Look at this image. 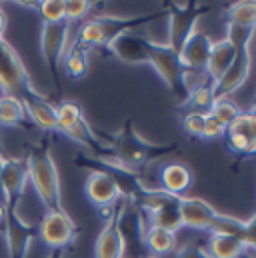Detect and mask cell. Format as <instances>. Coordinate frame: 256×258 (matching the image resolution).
Instances as JSON below:
<instances>
[{
	"mask_svg": "<svg viewBox=\"0 0 256 258\" xmlns=\"http://www.w3.org/2000/svg\"><path fill=\"white\" fill-rule=\"evenodd\" d=\"M254 112H256V106H254Z\"/></svg>",
	"mask_w": 256,
	"mask_h": 258,
	"instance_id": "45",
	"label": "cell"
},
{
	"mask_svg": "<svg viewBox=\"0 0 256 258\" xmlns=\"http://www.w3.org/2000/svg\"><path fill=\"white\" fill-rule=\"evenodd\" d=\"M178 200H180V196L176 200L148 212V226H158V228H164V230L176 234L182 228V216H180Z\"/></svg>",
	"mask_w": 256,
	"mask_h": 258,
	"instance_id": "22",
	"label": "cell"
},
{
	"mask_svg": "<svg viewBox=\"0 0 256 258\" xmlns=\"http://www.w3.org/2000/svg\"><path fill=\"white\" fill-rule=\"evenodd\" d=\"M84 192L86 198L98 208H108L114 206L118 200H122L116 180L102 170H90L84 184Z\"/></svg>",
	"mask_w": 256,
	"mask_h": 258,
	"instance_id": "15",
	"label": "cell"
},
{
	"mask_svg": "<svg viewBox=\"0 0 256 258\" xmlns=\"http://www.w3.org/2000/svg\"><path fill=\"white\" fill-rule=\"evenodd\" d=\"M38 12L42 16V22H60V20H66L64 0H42V2H38Z\"/></svg>",
	"mask_w": 256,
	"mask_h": 258,
	"instance_id": "32",
	"label": "cell"
},
{
	"mask_svg": "<svg viewBox=\"0 0 256 258\" xmlns=\"http://www.w3.org/2000/svg\"><path fill=\"white\" fill-rule=\"evenodd\" d=\"M214 98H216L214 82H208V84H202V86L194 88L190 94H188V98H186V102H184V104H186L190 110L204 112V114H206V112L210 110V106H212Z\"/></svg>",
	"mask_w": 256,
	"mask_h": 258,
	"instance_id": "27",
	"label": "cell"
},
{
	"mask_svg": "<svg viewBox=\"0 0 256 258\" xmlns=\"http://www.w3.org/2000/svg\"><path fill=\"white\" fill-rule=\"evenodd\" d=\"M240 258H252V256H250L248 252H244V254H242V256H240Z\"/></svg>",
	"mask_w": 256,
	"mask_h": 258,
	"instance_id": "42",
	"label": "cell"
},
{
	"mask_svg": "<svg viewBox=\"0 0 256 258\" xmlns=\"http://www.w3.org/2000/svg\"><path fill=\"white\" fill-rule=\"evenodd\" d=\"M242 242L246 250L256 252V214L250 220H244V232H242Z\"/></svg>",
	"mask_w": 256,
	"mask_h": 258,
	"instance_id": "36",
	"label": "cell"
},
{
	"mask_svg": "<svg viewBox=\"0 0 256 258\" xmlns=\"http://www.w3.org/2000/svg\"><path fill=\"white\" fill-rule=\"evenodd\" d=\"M56 116H58V132H64L66 128H70L74 122H78L84 116V112H82L78 102L64 100L56 106Z\"/></svg>",
	"mask_w": 256,
	"mask_h": 258,
	"instance_id": "31",
	"label": "cell"
},
{
	"mask_svg": "<svg viewBox=\"0 0 256 258\" xmlns=\"http://www.w3.org/2000/svg\"><path fill=\"white\" fill-rule=\"evenodd\" d=\"M226 24H238V26H256L254 10H252V2L242 0V2H234L228 6L226 10Z\"/></svg>",
	"mask_w": 256,
	"mask_h": 258,
	"instance_id": "29",
	"label": "cell"
},
{
	"mask_svg": "<svg viewBox=\"0 0 256 258\" xmlns=\"http://www.w3.org/2000/svg\"><path fill=\"white\" fill-rule=\"evenodd\" d=\"M0 92L8 96H16L20 102L30 94L38 92L30 80V74L20 54L4 38L0 40Z\"/></svg>",
	"mask_w": 256,
	"mask_h": 258,
	"instance_id": "5",
	"label": "cell"
},
{
	"mask_svg": "<svg viewBox=\"0 0 256 258\" xmlns=\"http://www.w3.org/2000/svg\"><path fill=\"white\" fill-rule=\"evenodd\" d=\"M176 258H210V256H208V252H206V248L202 244H188V246H184L178 252Z\"/></svg>",
	"mask_w": 256,
	"mask_h": 258,
	"instance_id": "37",
	"label": "cell"
},
{
	"mask_svg": "<svg viewBox=\"0 0 256 258\" xmlns=\"http://www.w3.org/2000/svg\"><path fill=\"white\" fill-rule=\"evenodd\" d=\"M38 236V226L28 224L20 214L18 208L6 206L4 218V240L8 258H26L30 242Z\"/></svg>",
	"mask_w": 256,
	"mask_h": 258,
	"instance_id": "9",
	"label": "cell"
},
{
	"mask_svg": "<svg viewBox=\"0 0 256 258\" xmlns=\"http://www.w3.org/2000/svg\"><path fill=\"white\" fill-rule=\"evenodd\" d=\"M4 218H6V204L0 200V226H4Z\"/></svg>",
	"mask_w": 256,
	"mask_h": 258,
	"instance_id": "39",
	"label": "cell"
},
{
	"mask_svg": "<svg viewBox=\"0 0 256 258\" xmlns=\"http://www.w3.org/2000/svg\"><path fill=\"white\" fill-rule=\"evenodd\" d=\"M126 200H118L112 206V214L108 216L104 228L100 230L96 244H94V258H122L124 256V236L120 230V222H122V214L126 210Z\"/></svg>",
	"mask_w": 256,
	"mask_h": 258,
	"instance_id": "10",
	"label": "cell"
},
{
	"mask_svg": "<svg viewBox=\"0 0 256 258\" xmlns=\"http://www.w3.org/2000/svg\"><path fill=\"white\" fill-rule=\"evenodd\" d=\"M26 172L28 180L32 182L34 190L38 194L40 202L46 210H58L62 208V190H60V176L56 162L50 152L48 138H42L28 146L26 152Z\"/></svg>",
	"mask_w": 256,
	"mask_h": 258,
	"instance_id": "2",
	"label": "cell"
},
{
	"mask_svg": "<svg viewBox=\"0 0 256 258\" xmlns=\"http://www.w3.org/2000/svg\"><path fill=\"white\" fill-rule=\"evenodd\" d=\"M226 134V126L222 122H218L214 116H210L206 112L204 116V130H202V138L206 140H214V138H222Z\"/></svg>",
	"mask_w": 256,
	"mask_h": 258,
	"instance_id": "35",
	"label": "cell"
},
{
	"mask_svg": "<svg viewBox=\"0 0 256 258\" xmlns=\"http://www.w3.org/2000/svg\"><path fill=\"white\" fill-rule=\"evenodd\" d=\"M70 34V22H42L40 26V54L54 84L58 86V66L66 54V42Z\"/></svg>",
	"mask_w": 256,
	"mask_h": 258,
	"instance_id": "8",
	"label": "cell"
},
{
	"mask_svg": "<svg viewBox=\"0 0 256 258\" xmlns=\"http://www.w3.org/2000/svg\"><path fill=\"white\" fill-rule=\"evenodd\" d=\"M106 144L110 146V156L114 158L118 164H122L124 168L138 172L142 168H148L152 162L172 154L178 150V142L172 144H152L148 140H144L132 126V122L128 120L120 132H116L114 136H110L106 140Z\"/></svg>",
	"mask_w": 256,
	"mask_h": 258,
	"instance_id": "1",
	"label": "cell"
},
{
	"mask_svg": "<svg viewBox=\"0 0 256 258\" xmlns=\"http://www.w3.org/2000/svg\"><path fill=\"white\" fill-rule=\"evenodd\" d=\"M232 60H234V48L230 46V42H228L226 38L212 42L210 60H208V68H206L208 78H210L212 82H216V80L228 70V66H230Z\"/></svg>",
	"mask_w": 256,
	"mask_h": 258,
	"instance_id": "21",
	"label": "cell"
},
{
	"mask_svg": "<svg viewBox=\"0 0 256 258\" xmlns=\"http://www.w3.org/2000/svg\"><path fill=\"white\" fill-rule=\"evenodd\" d=\"M28 182V172H26V160L24 158H2V168H0V186L4 204L18 208L20 198L24 196Z\"/></svg>",
	"mask_w": 256,
	"mask_h": 258,
	"instance_id": "12",
	"label": "cell"
},
{
	"mask_svg": "<svg viewBox=\"0 0 256 258\" xmlns=\"http://www.w3.org/2000/svg\"><path fill=\"white\" fill-rule=\"evenodd\" d=\"M64 70H66V76L72 78V80H80L86 76L88 72V48L80 46V44H72L62 58Z\"/></svg>",
	"mask_w": 256,
	"mask_h": 258,
	"instance_id": "24",
	"label": "cell"
},
{
	"mask_svg": "<svg viewBox=\"0 0 256 258\" xmlns=\"http://www.w3.org/2000/svg\"><path fill=\"white\" fill-rule=\"evenodd\" d=\"M256 38V26H238V24H226V40L234 50L252 46Z\"/></svg>",
	"mask_w": 256,
	"mask_h": 258,
	"instance_id": "30",
	"label": "cell"
},
{
	"mask_svg": "<svg viewBox=\"0 0 256 258\" xmlns=\"http://www.w3.org/2000/svg\"><path fill=\"white\" fill-rule=\"evenodd\" d=\"M108 50L126 64H146L148 62V38L134 32H124L110 42Z\"/></svg>",
	"mask_w": 256,
	"mask_h": 258,
	"instance_id": "17",
	"label": "cell"
},
{
	"mask_svg": "<svg viewBox=\"0 0 256 258\" xmlns=\"http://www.w3.org/2000/svg\"><path fill=\"white\" fill-rule=\"evenodd\" d=\"M146 64H150L158 72V76L164 80L170 92L180 100V104L186 102L188 98L186 70L180 62V56L166 42H156L148 38V62Z\"/></svg>",
	"mask_w": 256,
	"mask_h": 258,
	"instance_id": "4",
	"label": "cell"
},
{
	"mask_svg": "<svg viewBox=\"0 0 256 258\" xmlns=\"http://www.w3.org/2000/svg\"><path fill=\"white\" fill-rule=\"evenodd\" d=\"M146 258H158V256H152V254H150V256H146Z\"/></svg>",
	"mask_w": 256,
	"mask_h": 258,
	"instance_id": "44",
	"label": "cell"
},
{
	"mask_svg": "<svg viewBox=\"0 0 256 258\" xmlns=\"http://www.w3.org/2000/svg\"><path fill=\"white\" fill-rule=\"evenodd\" d=\"M38 236L46 246H50V250H64L76 242L78 226L64 208L46 210L38 224Z\"/></svg>",
	"mask_w": 256,
	"mask_h": 258,
	"instance_id": "7",
	"label": "cell"
},
{
	"mask_svg": "<svg viewBox=\"0 0 256 258\" xmlns=\"http://www.w3.org/2000/svg\"><path fill=\"white\" fill-rule=\"evenodd\" d=\"M210 258H240L246 252V246L240 238L236 236H226V234H210L208 238V248Z\"/></svg>",
	"mask_w": 256,
	"mask_h": 258,
	"instance_id": "23",
	"label": "cell"
},
{
	"mask_svg": "<svg viewBox=\"0 0 256 258\" xmlns=\"http://www.w3.org/2000/svg\"><path fill=\"white\" fill-rule=\"evenodd\" d=\"M178 208L182 216V226L192 230H208L214 216L218 214L206 200L194 196H180Z\"/></svg>",
	"mask_w": 256,
	"mask_h": 258,
	"instance_id": "16",
	"label": "cell"
},
{
	"mask_svg": "<svg viewBox=\"0 0 256 258\" xmlns=\"http://www.w3.org/2000/svg\"><path fill=\"white\" fill-rule=\"evenodd\" d=\"M164 12L166 10H160V12H154V14H146V16L144 14H138V16H110V14L94 16V18L86 20L80 26L76 44H80L84 48H90V46L108 48L110 42L116 40L120 34L134 32L138 26L160 18Z\"/></svg>",
	"mask_w": 256,
	"mask_h": 258,
	"instance_id": "3",
	"label": "cell"
},
{
	"mask_svg": "<svg viewBox=\"0 0 256 258\" xmlns=\"http://www.w3.org/2000/svg\"><path fill=\"white\" fill-rule=\"evenodd\" d=\"M210 234H226V236H236L242 240V232H244V220H238L234 216H228V214H216L210 228H208Z\"/></svg>",
	"mask_w": 256,
	"mask_h": 258,
	"instance_id": "28",
	"label": "cell"
},
{
	"mask_svg": "<svg viewBox=\"0 0 256 258\" xmlns=\"http://www.w3.org/2000/svg\"><path fill=\"white\" fill-rule=\"evenodd\" d=\"M142 242L148 246L152 256L162 258L176 248V234L164 228H158V226H146L142 232Z\"/></svg>",
	"mask_w": 256,
	"mask_h": 258,
	"instance_id": "20",
	"label": "cell"
},
{
	"mask_svg": "<svg viewBox=\"0 0 256 258\" xmlns=\"http://www.w3.org/2000/svg\"><path fill=\"white\" fill-rule=\"evenodd\" d=\"M0 138H2V130H0ZM2 158H4V156H2V152H0V168H2ZM0 200L4 202V196H2V186H0Z\"/></svg>",
	"mask_w": 256,
	"mask_h": 258,
	"instance_id": "41",
	"label": "cell"
},
{
	"mask_svg": "<svg viewBox=\"0 0 256 258\" xmlns=\"http://www.w3.org/2000/svg\"><path fill=\"white\" fill-rule=\"evenodd\" d=\"M226 144L228 148L240 156L250 158L256 156V112L254 110H242L236 120L226 128Z\"/></svg>",
	"mask_w": 256,
	"mask_h": 258,
	"instance_id": "11",
	"label": "cell"
},
{
	"mask_svg": "<svg viewBox=\"0 0 256 258\" xmlns=\"http://www.w3.org/2000/svg\"><path fill=\"white\" fill-rule=\"evenodd\" d=\"M22 106L26 110V116L42 130L46 132H56L58 130V116H56V106L46 100L40 92L30 94L28 98L22 100Z\"/></svg>",
	"mask_w": 256,
	"mask_h": 258,
	"instance_id": "18",
	"label": "cell"
},
{
	"mask_svg": "<svg viewBox=\"0 0 256 258\" xmlns=\"http://www.w3.org/2000/svg\"><path fill=\"white\" fill-rule=\"evenodd\" d=\"M160 184H162V190H166V192L174 194V196H184V192L192 184L190 168L180 162L166 164L160 170Z\"/></svg>",
	"mask_w": 256,
	"mask_h": 258,
	"instance_id": "19",
	"label": "cell"
},
{
	"mask_svg": "<svg viewBox=\"0 0 256 258\" xmlns=\"http://www.w3.org/2000/svg\"><path fill=\"white\" fill-rule=\"evenodd\" d=\"M212 38L200 30H194L188 40L184 42V46L180 48L178 56L180 62L184 66L186 72H194V74H208V60H210V50H212Z\"/></svg>",
	"mask_w": 256,
	"mask_h": 258,
	"instance_id": "13",
	"label": "cell"
},
{
	"mask_svg": "<svg viewBox=\"0 0 256 258\" xmlns=\"http://www.w3.org/2000/svg\"><path fill=\"white\" fill-rule=\"evenodd\" d=\"M92 2L88 0H64V12H66V20H82L86 18V14L92 10Z\"/></svg>",
	"mask_w": 256,
	"mask_h": 258,
	"instance_id": "33",
	"label": "cell"
},
{
	"mask_svg": "<svg viewBox=\"0 0 256 258\" xmlns=\"http://www.w3.org/2000/svg\"><path fill=\"white\" fill-rule=\"evenodd\" d=\"M6 26H8V18H6L4 10L0 8V40H2V38H4V34H6Z\"/></svg>",
	"mask_w": 256,
	"mask_h": 258,
	"instance_id": "38",
	"label": "cell"
},
{
	"mask_svg": "<svg viewBox=\"0 0 256 258\" xmlns=\"http://www.w3.org/2000/svg\"><path fill=\"white\" fill-rule=\"evenodd\" d=\"M252 10H254V18H256V2H252Z\"/></svg>",
	"mask_w": 256,
	"mask_h": 258,
	"instance_id": "43",
	"label": "cell"
},
{
	"mask_svg": "<svg viewBox=\"0 0 256 258\" xmlns=\"http://www.w3.org/2000/svg\"><path fill=\"white\" fill-rule=\"evenodd\" d=\"M250 62H252L250 46H244V48L234 50V60L230 62L228 70L214 82L216 96H230V94H234L246 82L248 70H250Z\"/></svg>",
	"mask_w": 256,
	"mask_h": 258,
	"instance_id": "14",
	"label": "cell"
},
{
	"mask_svg": "<svg viewBox=\"0 0 256 258\" xmlns=\"http://www.w3.org/2000/svg\"><path fill=\"white\" fill-rule=\"evenodd\" d=\"M204 112H196V110H188L182 118V128L184 132L192 136V138H202V130H204Z\"/></svg>",
	"mask_w": 256,
	"mask_h": 258,
	"instance_id": "34",
	"label": "cell"
},
{
	"mask_svg": "<svg viewBox=\"0 0 256 258\" xmlns=\"http://www.w3.org/2000/svg\"><path fill=\"white\" fill-rule=\"evenodd\" d=\"M240 112H242L240 106L230 96H216L214 102H212V106H210V110H208V114L214 116L218 122H222L226 128L236 120V116Z\"/></svg>",
	"mask_w": 256,
	"mask_h": 258,
	"instance_id": "26",
	"label": "cell"
},
{
	"mask_svg": "<svg viewBox=\"0 0 256 258\" xmlns=\"http://www.w3.org/2000/svg\"><path fill=\"white\" fill-rule=\"evenodd\" d=\"M48 258H64V250H50Z\"/></svg>",
	"mask_w": 256,
	"mask_h": 258,
	"instance_id": "40",
	"label": "cell"
},
{
	"mask_svg": "<svg viewBox=\"0 0 256 258\" xmlns=\"http://www.w3.org/2000/svg\"><path fill=\"white\" fill-rule=\"evenodd\" d=\"M26 110L16 96L0 94V126H18L24 124Z\"/></svg>",
	"mask_w": 256,
	"mask_h": 258,
	"instance_id": "25",
	"label": "cell"
},
{
	"mask_svg": "<svg viewBox=\"0 0 256 258\" xmlns=\"http://www.w3.org/2000/svg\"><path fill=\"white\" fill-rule=\"evenodd\" d=\"M166 12H168V42L166 44L178 54L184 42L188 40V36L196 30L194 26L198 18L210 12V8L198 2H190V4H170Z\"/></svg>",
	"mask_w": 256,
	"mask_h": 258,
	"instance_id": "6",
	"label": "cell"
}]
</instances>
